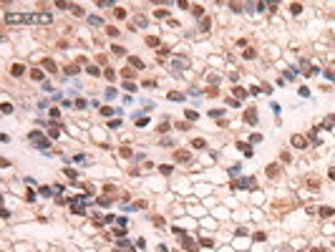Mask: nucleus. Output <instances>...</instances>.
<instances>
[{
	"label": "nucleus",
	"mask_w": 335,
	"mask_h": 252,
	"mask_svg": "<svg viewBox=\"0 0 335 252\" xmlns=\"http://www.w3.org/2000/svg\"><path fill=\"white\" fill-rule=\"evenodd\" d=\"M40 194H43V197H50V194H53V189H50V187H43V189H40Z\"/></svg>",
	"instance_id": "16"
},
{
	"label": "nucleus",
	"mask_w": 335,
	"mask_h": 252,
	"mask_svg": "<svg viewBox=\"0 0 335 252\" xmlns=\"http://www.w3.org/2000/svg\"><path fill=\"white\" fill-rule=\"evenodd\" d=\"M8 23H50L53 15L50 13H8Z\"/></svg>",
	"instance_id": "1"
},
{
	"label": "nucleus",
	"mask_w": 335,
	"mask_h": 252,
	"mask_svg": "<svg viewBox=\"0 0 335 252\" xmlns=\"http://www.w3.org/2000/svg\"><path fill=\"white\" fill-rule=\"evenodd\" d=\"M171 66H174V71H184V68H189V58L186 56H176L171 61Z\"/></svg>",
	"instance_id": "2"
},
{
	"label": "nucleus",
	"mask_w": 335,
	"mask_h": 252,
	"mask_svg": "<svg viewBox=\"0 0 335 252\" xmlns=\"http://www.w3.org/2000/svg\"><path fill=\"white\" fill-rule=\"evenodd\" d=\"M169 98H171V101H181L184 96H181V93H169Z\"/></svg>",
	"instance_id": "22"
},
{
	"label": "nucleus",
	"mask_w": 335,
	"mask_h": 252,
	"mask_svg": "<svg viewBox=\"0 0 335 252\" xmlns=\"http://www.w3.org/2000/svg\"><path fill=\"white\" fill-rule=\"evenodd\" d=\"M68 8H71L73 15H83V8H81V5H68Z\"/></svg>",
	"instance_id": "9"
},
{
	"label": "nucleus",
	"mask_w": 335,
	"mask_h": 252,
	"mask_svg": "<svg viewBox=\"0 0 335 252\" xmlns=\"http://www.w3.org/2000/svg\"><path fill=\"white\" fill-rule=\"evenodd\" d=\"M10 73H13V76H20V73H23V66H20V63H15V66L10 68Z\"/></svg>",
	"instance_id": "7"
},
{
	"label": "nucleus",
	"mask_w": 335,
	"mask_h": 252,
	"mask_svg": "<svg viewBox=\"0 0 335 252\" xmlns=\"http://www.w3.org/2000/svg\"><path fill=\"white\" fill-rule=\"evenodd\" d=\"M66 71H68V76H76V73H78V66H68Z\"/></svg>",
	"instance_id": "18"
},
{
	"label": "nucleus",
	"mask_w": 335,
	"mask_h": 252,
	"mask_svg": "<svg viewBox=\"0 0 335 252\" xmlns=\"http://www.w3.org/2000/svg\"><path fill=\"white\" fill-rule=\"evenodd\" d=\"M234 96H237V98H244V96H247V91H244V88H234Z\"/></svg>",
	"instance_id": "11"
},
{
	"label": "nucleus",
	"mask_w": 335,
	"mask_h": 252,
	"mask_svg": "<svg viewBox=\"0 0 335 252\" xmlns=\"http://www.w3.org/2000/svg\"><path fill=\"white\" fill-rule=\"evenodd\" d=\"M88 73H91V76H98V73H101V71H98V68H96V66H88Z\"/></svg>",
	"instance_id": "20"
},
{
	"label": "nucleus",
	"mask_w": 335,
	"mask_h": 252,
	"mask_svg": "<svg viewBox=\"0 0 335 252\" xmlns=\"http://www.w3.org/2000/svg\"><path fill=\"white\" fill-rule=\"evenodd\" d=\"M239 169H242V166H239V164H234V166L229 169V174H232V176H237V174H239Z\"/></svg>",
	"instance_id": "15"
},
{
	"label": "nucleus",
	"mask_w": 335,
	"mask_h": 252,
	"mask_svg": "<svg viewBox=\"0 0 335 252\" xmlns=\"http://www.w3.org/2000/svg\"><path fill=\"white\" fill-rule=\"evenodd\" d=\"M239 149H242V151H244V154H247V156H249V154H252V149H249V146H247V144H239Z\"/></svg>",
	"instance_id": "21"
},
{
	"label": "nucleus",
	"mask_w": 335,
	"mask_h": 252,
	"mask_svg": "<svg viewBox=\"0 0 335 252\" xmlns=\"http://www.w3.org/2000/svg\"><path fill=\"white\" fill-rule=\"evenodd\" d=\"M33 78H35V81H43V73H40L38 68H33Z\"/></svg>",
	"instance_id": "14"
},
{
	"label": "nucleus",
	"mask_w": 335,
	"mask_h": 252,
	"mask_svg": "<svg viewBox=\"0 0 335 252\" xmlns=\"http://www.w3.org/2000/svg\"><path fill=\"white\" fill-rule=\"evenodd\" d=\"M28 139H30V141H33V144L38 146V149H48V141H45V139L40 136L38 131H30V136H28Z\"/></svg>",
	"instance_id": "3"
},
{
	"label": "nucleus",
	"mask_w": 335,
	"mask_h": 252,
	"mask_svg": "<svg viewBox=\"0 0 335 252\" xmlns=\"http://www.w3.org/2000/svg\"><path fill=\"white\" fill-rule=\"evenodd\" d=\"M88 23H91V25H96V28H98V25H101V18H93V15H91V18H88Z\"/></svg>",
	"instance_id": "17"
},
{
	"label": "nucleus",
	"mask_w": 335,
	"mask_h": 252,
	"mask_svg": "<svg viewBox=\"0 0 335 252\" xmlns=\"http://www.w3.org/2000/svg\"><path fill=\"white\" fill-rule=\"evenodd\" d=\"M184 247H186V250H194V252H197V242H194L192 237H184Z\"/></svg>",
	"instance_id": "4"
},
{
	"label": "nucleus",
	"mask_w": 335,
	"mask_h": 252,
	"mask_svg": "<svg viewBox=\"0 0 335 252\" xmlns=\"http://www.w3.org/2000/svg\"><path fill=\"white\" fill-rule=\"evenodd\" d=\"M320 214H323V217H333L335 212H333V209H330V207H323V209H320Z\"/></svg>",
	"instance_id": "10"
},
{
	"label": "nucleus",
	"mask_w": 335,
	"mask_h": 252,
	"mask_svg": "<svg viewBox=\"0 0 335 252\" xmlns=\"http://www.w3.org/2000/svg\"><path fill=\"white\" fill-rule=\"evenodd\" d=\"M43 66H45V68H50V71H56V63H53V61H43Z\"/></svg>",
	"instance_id": "19"
},
{
	"label": "nucleus",
	"mask_w": 335,
	"mask_h": 252,
	"mask_svg": "<svg viewBox=\"0 0 335 252\" xmlns=\"http://www.w3.org/2000/svg\"><path fill=\"white\" fill-rule=\"evenodd\" d=\"M3 113H13V106H10V103H3Z\"/></svg>",
	"instance_id": "23"
},
{
	"label": "nucleus",
	"mask_w": 335,
	"mask_h": 252,
	"mask_svg": "<svg viewBox=\"0 0 335 252\" xmlns=\"http://www.w3.org/2000/svg\"><path fill=\"white\" fill-rule=\"evenodd\" d=\"M63 171H66V176H68V179H76V171H73V169H63Z\"/></svg>",
	"instance_id": "24"
},
{
	"label": "nucleus",
	"mask_w": 335,
	"mask_h": 252,
	"mask_svg": "<svg viewBox=\"0 0 335 252\" xmlns=\"http://www.w3.org/2000/svg\"><path fill=\"white\" fill-rule=\"evenodd\" d=\"M244 119H247L249 124H254V121H257V113H254V111H247V113H244Z\"/></svg>",
	"instance_id": "8"
},
{
	"label": "nucleus",
	"mask_w": 335,
	"mask_h": 252,
	"mask_svg": "<svg viewBox=\"0 0 335 252\" xmlns=\"http://www.w3.org/2000/svg\"><path fill=\"white\" fill-rule=\"evenodd\" d=\"M292 146H300V149H302V146H305V139H302V136H292Z\"/></svg>",
	"instance_id": "5"
},
{
	"label": "nucleus",
	"mask_w": 335,
	"mask_h": 252,
	"mask_svg": "<svg viewBox=\"0 0 335 252\" xmlns=\"http://www.w3.org/2000/svg\"><path fill=\"white\" fill-rule=\"evenodd\" d=\"M101 113H103V116H111V113H121V111H118V108H111V106H106V108H101Z\"/></svg>",
	"instance_id": "6"
},
{
	"label": "nucleus",
	"mask_w": 335,
	"mask_h": 252,
	"mask_svg": "<svg viewBox=\"0 0 335 252\" xmlns=\"http://www.w3.org/2000/svg\"><path fill=\"white\" fill-rule=\"evenodd\" d=\"M129 63H131V66H136V68H144V63L139 61V58H129Z\"/></svg>",
	"instance_id": "12"
},
{
	"label": "nucleus",
	"mask_w": 335,
	"mask_h": 252,
	"mask_svg": "<svg viewBox=\"0 0 335 252\" xmlns=\"http://www.w3.org/2000/svg\"><path fill=\"white\" fill-rule=\"evenodd\" d=\"M176 159H179V161H189V154H186V151H179V154H176Z\"/></svg>",
	"instance_id": "13"
}]
</instances>
